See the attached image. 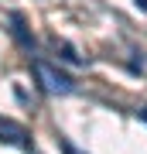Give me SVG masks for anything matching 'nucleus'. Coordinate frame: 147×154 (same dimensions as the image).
I'll return each instance as SVG.
<instances>
[{
    "label": "nucleus",
    "instance_id": "nucleus-1",
    "mask_svg": "<svg viewBox=\"0 0 147 154\" xmlns=\"http://www.w3.org/2000/svg\"><path fill=\"white\" fill-rule=\"evenodd\" d=\"M31 72H34L38 86H41L48 96H72V93H75V82H72V75L58 72L55 65H48V62H41V58H34V62H31Z\"/></svg>",
    "mask_w": 147,
    "mask_h": 154
},
{
    "label": "nucleus",
    "instance_id": "nucleus-2",
    "mask_svg": "<svg viewBox=\"0 0 147 154\" xmlns=\"http://www.w3.org/2000/svg\"><path fill=\"white\" fill-rule=\"evenodd\" d=\"M11 31H14V38H17V45H21V48H27V51H34V45H38V41H34V34L27 31L24 17L17 14V11L11 14Z\"/></svg>",
    "mask_w": 147,
    "mask_h": 154
},
{
    "label": "nucleus",
    "instance_id": "nucleus-3",
    "mask_svg": "<svg viewBox=\"0 0 147 154\" xmlns=\"http://www.w3.org/2000/svg\"><path fill=\"white\" fill-rule=\"evenodd\" d=\"M27 134L21 130V127H14V123H4L0 127V140H11V144H21V147H27Z\"/></svg>",
    "mask_w": 147,
    "mask_h": 154
},
{
    "label": "nucleus",
    "instance_id": "nucleus-4",
    "mask_svg": "<svg viewBox=\"0 0 147 154\" xmlns=\"http://www.w3.org/2000/svg\"><path fill=\"white\" fill-rule=\"evenodd\" d=\"M58 51H62L58 58H65V62H72V65H79V62H82V58L75 55V48H72V45H58Z\"/></svg>",
    "mask_w": 147,
    "mask_h": 154
},
{
    "label": "nucleus",
    "instance_id": "nucleus-5",
    "mask_svg": "<svg viewBox=\"0 0 147 154\" xmlns=\"http://www.w3.org/2000/svg\"><path fill=\"white\" fill-rule=\"evenodd\" d=\"M58 147H62V154H82V151L75 147V144H72V140H65V137L58 140Z\"/></svg>",
    "mask_w": 147,
    "mask_h": 154
},
{
    "label": "nucleus",
    "instance_id": "nucleus-6",
    "mask_svg": "<svg viewBox=\"0 0 147 154\" xmlns=\"http://www.w3.org/2000/svg\"><path fill=\"white\" fill-rule=\"evenodd\" d=\"M137 4V11H147V0H133Z\"/></svg>",
    "mask_w": 147,
    "mask_h": 154
},
{
    "label": "nucleus",
    "instance_id": "nucleus-7",
    "mask_svg": "<svg viewBox=\"0 0 147 154\" xmlns=\"http://www.w3.org/2000/svg\"><path fill=\"white\" fill-rule=\"evenodd\" d=\"M140 120H144V123H147V106H144V110H140Z\"/></svg>",
    "mask_w": 147,
    "mask_h": 154
}]
</instances>
